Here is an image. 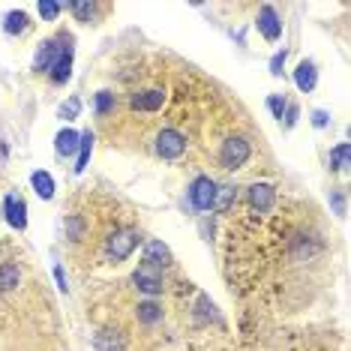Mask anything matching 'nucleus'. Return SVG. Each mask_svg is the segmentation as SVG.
I'll list each match as a JSON object with an SVG mask.
<instances>
[{
	"instance_id": "f257e3e1",
	"label": "nucleus",
	"mask_w": 351,
	"mask_h": 351,
	"mask_svg": "<svg viewBox=\"0 0 351 351\" xmlns=\"http://www.w3.org/2000/svg\"><path fill=\"white\" fill-rule=\"evenodd\" d=\"M66 49H73V36L69 34H58V36L45 39V43H39V49L34 54V69L36 73H49L54 66V60H58Z\"/></svg>"
},
{
	"instance_id": "f03ea898",
	"label": "nucleus",
	"mask_w": 351,
	"mask_h": 351,
	"mask_svg": "<svg viewBox=\"0 0 351 351\" xmlns=\"http://www.w3.org/2000/svg\"><path fill=\"white\" fill-rule=\"evenodd\" d=\"M250 141L241 138V135H231V138L222 141V150H219V165L226 171H237L246 165V159H250Z\"/></svg>"
},
{
	"instance_id": "7ed1b4c3",
	"label": "nucleus",
	"mask_w": 351,
	"mask_h": 351,
	"mask_svg": "<svg viewBox=\"0 0 351 351\" xmlns=\"http://www.w3.org/2000/svg\"><path fill=\"white\" fill-rule=\"evenodd\" d=\"M141 243V234L135 228H121V231H114V234L108 237V243H106V255L111 261H126L130 255L135 252V246Z\"/></svg>"
},
{
	"instance_id": "20e7f679",
	"label": "nucleus",
	"mask_w": 351,
	"mask_h": 351,
	"mask_svg": "<svg viewBox=\"0 0 351 351\" xmlns=\"http://www.w3.org/2000/svg\"><path fill=\"white\" fill-rule=\"evenodd\" d=\"M217 186L219 183L213 178H207V174H202V178H195L193 183H189V204L195 207V210H213V198H217Z\"/></svg>"
},
{
	"instance_id": "39448f33",
	"label": "nucleus",
	"mask_w": 351,
	"mask_h": 351,
	"mask_svg": "<svg viewBox=\"0 0 351 351\" xmlns=\"http://www.w3.org/2000/svg\"><path fill=\"white\" fill-rule=\"evenodd\" d=\"M154 147L162 159H180L186 154V135L178 132V130H159Z\"/></svg>"
},
{
	"instance_id": "423d86ee",
	"label": "nucleus",
	"mask_w": 351,
	"mask_h": 351,
	"mask_svg": "<svg viewBox=\"0 0 351 351\" xmlns=\"http://www.w3.org/2000/svg\"><path fill=\"white\" fill-rule=\"evenodd\" d=\"M0 213H3L6 222H10L12 228H19V231L27 228V204H25V198H21L19 193H10V195L3 198V207H0Z\"/></svg>"
},
{
	"instance_id": "0eeeda50",
	"label": "nucleus",
	"mask_w": 351,
	"mask_h": 351,
	"mask_svg": "<svg viewBox=\"0 0 351 351\" xmlns=\"http://www.w3.org/2000/svg\"><path fill=\"white\" fill-rule=\"evenodd\" d=\"M255 25H258V34L265 36L267 43H276V39L282 36V19H279V12L270 3H265L258 10V19H255Z\"/></svg>"
},
{
	"instance_id": "6e6552de",
	"label": "nucleus",
	"mask_w": 351,
	"mask_h": 351,
	"mask_svg": "<svg viewBox=\"0 0 351 351\" xmlns=\"http://www.w3.org/2000/svg\"><path fill=\"white\" fill-rule=\"evenodd\" d=\"M132 285L138 289L141 294H147V298H156V294H162V276H159V270H154V267H145L141 265L138 270L132 274Z\"/></svg>"
},
{
	"instance_id": "1a4fd4ad",
	"label": "nucleus",
	"mask_w": 351,
	"mask_h": 351,
	"mask_svg": "<svg viewBox=\"0 0 351 351\" xmlns=\"http://www.w3.org/2000/svg\"><path fill=\"white\" fill-rule=\"evenodd\" d=\"M171 261H174V255L162 241H147L145 243V267H154V270L171 267Z\"/></svg>"
},
{
	"instance_id": "9d476101",
	"label": "nucleus",
	"mask_w": 351,
	"mask_h": 351,
	"mask_svg": "<svg viewBox=\"0 0 351 351\" xmlns=\"http://www.w3.org/2000/svg\"><path fill=\"white\" fill-rule=\"evenodd\" d=\"M294 84H298L300 93L315 90V84H318V69H315L313 60H300V63H298V69H294Z\"/></svg>"
},
{
	"instance_id": "9b49d317",
	"label": "nucleus",
	"mask_w": 351,
	"mask_h": 351,
	"mask_svg": "<svg viewBox=\"0 0 351 351\" xmlns=\"http://www.w3.org/2000/svg\"><path fill=\"white\" fill-rule=\"evenodd\" d=\"M246 195H250V204L258 207V210H270V207H274V198H276L270 183H252V186L246 189Z\"/></svg>"
},
{
	"instance_id": "f8f14e48",
	"label": "nucleus",
	"mask_w": 351,
	"mask_h": 351,
	"mask_svg": "<svg viewBox=\"0 0 351 351\" xmlns=\"http://www.w3.org/2000/svg\"><path fill=\"white\" fill-rule=\"evenodd\" d=\"M49 78L54 84H66L69 78H73V49H66L58 60H54V66L49 69Z\"/></svg>"
},
{
	"instance_id": "ddd939ff",
	"label": "nucleus",
	"mask_w": 351,
	"mask_h": 351,
	"mask_svg": "<svg viewBox=\"0 0 351 351\" xmlns=\"http://www.w3.org/2000/svg\"><path fill=\"white\" fill-rule=\"evenodd\" d=\"M162 102H165L162 90H141V93H132L130 106L138 111H156V108H162Z\"/></svg>"
},
{
	"instance_id": "4468645a",
	"label": "nucleus",
	"mask_w": 351,
	"mask_h": 351,
	"mask_svg": "<svg viewBox=\"0 0 351 351\" xmlns=\"http://www.w3.org/2000/svg\"><path fill=\"white\" fill-rule=\"evenodd\" d=\"M78 138H82V132H75V130H60L58 132V138H54V150H58V156H73L78 154Z\"/></svg>"
},
{
	"instance_id": "2eb2a0df",
	"label": "nucleus",
	"mask_w": 351,
	"mask_h": 351,
	"mask_svg": "<svg viewBox=\"0 0 351 351\" xmlns=\"http://www.w3.org/2000/svg\"><path fill=\"white\" fill-rule=\"evenodd\" d=\"M30 186H34V193L43 198V202H51L54 198V178L49 171H34L30 174Z\"/></svg>"
},
{
	"instance_id": "dca6fc26",
	"label": "nucleus",
	"mask_w": 351,
	"mask_h": 351,
	"mask_svg": "<svg viewBox=\"0 0 351 351\" xmlns=\"http://www.w3.org/2000/svg\"><path fill=\"white\" fill-rule=\"evenodd\" d=\"M27 27H30L27 12H21V10L6 12V19H3V34H6V36H19V34H25Z\"/></svg>"
},
{
	"instance_id": "f3484780",
	"label": "nucleus",
	"mask_w": 351,
	"mask_h": 351,
	"mask_svg": "<svg viewBox=\"0 0 351 351\" xmlns=\"http://www.w3.org/2000/svg\"><path fill=\"white\" fill-rule=\"evenodd\" d=\"M234 202H237V186H234V183H222V186H217V198H213V210H217V213H226Z\"/></svg>"
},
{
	"instance_id": "a211bd4d",
	"label": "nucleus",
	"mask_w": 351,
	"mask_h": 351,
	"mask_svg": "<svg viewBox=\"0 0 351 351\" xmlns=\"http://www.w3.org/2000/svg\"><path fill=\"white\" fill-rule=\"evenodd\" d=\"M90 154H93V132L87 130L82 132V138H78V162H75V174H82L87 169V162H90Z\"/></svg>"
},
{
	"instance_id": "6ab92c4d",
	"label": "nucleus",
	"mask_w": 351,
	"mask_h": 351,
	"mask_svg": "<svg viewBox=\"0 0 351 351\" xmlns=\"http://www.w3.org/2000/svg\"><path fill=\"white\" fill-rule=\"evenodd\" d=\"M19 282H21V270L19 265H0V291H12V289H19Z\"/></svg>"
},
{
	"instance_id": "aec40b11",
	"label": "nucleus",
	"mask_w": 351,
	"mask_h": 351,
	"mask_svg": "<svg viewBox=\"0 0 351 351\" xmlns=\"http://www.w3.org/2000/svg\"><path fill=\"white\" fill-rule=\"evenodd\" d=\"M135 315H138V322H141V324H156L159 318H162V309H159V303L145 300V303H138Z\"/></svg>"
},
{
	"instance_id": "412c9836",
	"label": "nucleus",
	"mask_w": 351,
	"mask_h": 351,
	"mask_svg": "<svg viewBox=\"0 0 351 351\" xmlns=\"http://www.w3.org/2000/svg\"><path fill=\"white\" fill-rule=\"evenodd\" d=\"M327 162H330L333 171H348V141H342L330 150V156H327Z\"/></svg>"
},
{
	"instance_id": "4be33fe9",
	"label": "nucleus",
	"mask_w": 351,
	"mask_h": 351,
	"mask_svg": "<svg viewBox=\"0 0 351 351\" xmlns=\"http://www.w3.org/2000/svg\"><path fill=\"white\" fill-rule=\"evenodd\" d=\"M111 108H114V93H111V90H99L97 99H93V111L102 117V114H108Z\"/></svg>"
},
{
	"instance_id": "5701e85b",
	"label": "nucleus",
	"mask_w": 351,
	"mask_h": 351,
	"mask_svg": "<svg viewBox=\"0 0 351 351\" xmlns=\"http://www.w3.org/2000/svg\"><path fill=\"white\" fill-rule=\"evenodd\" d=\"M39 15H43V21H58V15L63 12V3H54V0H39Z\"/></svg>"
},
{
	"instance_id": "b1692460",
	"label": "nucleus",
	"mask_w": 351,
	"mask_h": 351,
	"mask_svg": "<svg viewBox=\"0 0 351 351\" xmlns=\"http://www.w3.org/2000/svg\"><path fill=\"white\" fill-rule=\"evenodd\" d=\"M58 114L63 117V121H75V117L82 114V99H78V97H69V99L60 106Z\"/></svg>"
},
{
	"instance_id": "393cba45",
	"label": "nucleus",
	"mask_w": 351,
	"mask_h": 351,
	"mask_svg": "<svg viewBox=\"0 0 351 351\" xmlns=\"http://www.w3.org/2000/svg\"><path fill=\"white\" fill-rule=\"evenodd\" d=\"M84 234V219L82 217H66V237L69 241H82Z\"/></svg>"
},
{
	"instance_id": "a878e982",
	"label": "nucleus",
	"mask_w": 351,
	"mask_h": 351,
	"mask_svg": "<svg viewBox=\"0 0 351 351\" xmlns=\"http://www.w3.org/2000/svg\"><path fill=\"white\" fill-rule=\"evenodd\" d=\"M69 12H73L78 21H90L93 12H97V6L93 3H69Z\"/></svg>"
},
{
	"instance_id": "bb28decb",
	"label": "nucleus",
	"mask_w": 351,
	"mask_h": 351,
	"mask_svg": "<svg viewBox=\"0 0 351 351\" xmlns=\"http://www.w3.org/2000/svg\"><path fill=\"white\" fill-rule=\"evenodd\" d=\"M285 97H279V93H274V97H267V108H270V114L276 117V121H282V114H285Z\"/></svg>"
},
{
	"instance_id": "cd10ccee",
	"label": "nucleus",
	"mask_w": 351,
	"mask_h": 351,
	"mask_svg": "<svg viewBox=\"0 0 351 351\" xmlns=\"http://www.w3.org/2000/svg\"><path fill=\"white\" fill-rule=\"evenodd\" d=\"M285 58H289V51H276L274 58H270V75H282V66H285Z\"/></svg>"
},
{
	"instance_id": "c85d7f7f",
	"label": "nucleus",
	"mask_w": 351,
	"mask_h": 351,
	"mask_svg": "<svg viewBox=\"0 0 351 351\" xmlns=\"http://www.w3.org/2000/svg\"><path fill=\"white\" fill-rule=\"evenodd\" d=\"M285 126H289V130H291V126L294 123H298V117H300V108L298 106H294V102H289V106H285Z\"/></svg>"
},
{
	"instance_id": "c756f323",
	"label": "nucleus",
	"mask_w": 351,
	"mask_h": 351,
	"mask_svg": "<svg viewBox=\"0 0 351 351\" xmlns=\"http://www.w3.org/2000/svg\"><path fill=\"white\" fill-rule=\"evenodd\" d=\"M327 123H330V114H327V111H322V108L313 111V126H315V130H324Z\"/></svg>"
},
{
	"instance_id": "7c9ffc66",
	"label": "nucleus",
	"mask_w": 351,
	"mask_h": 351,
	"mask_svg": "<svg viewBox=\"0 0 351 351\" xmlns=\"http://www.w3.org/2000/svg\"><path fill=\"white\" fill-rule=\"evenodd\" d=\"M330 204L337 207L339 217H346V195H342V193H330Z\"/></svg>"
},
{
	"instance_id": "2f4dec72",
	"label": "nucleus",
	"mask_w": 351,
	"mask_h": 351,
	"mask_svg": "<svg viewBox=\"0 0 351 351\" xmlns=\"http://www.w3.org/2000/svg\"><path fill=\"white\" fill-rule=\"evenodd\" d=\"M54 279H58V289L66 294V291H69V285H66V274H63V267H60V265L54 267Z\"/></svg>"
}]
</instances>
